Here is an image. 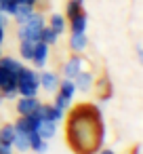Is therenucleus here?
<instances>
[{
    "mask_svg": "<svg viewBox=\"0 0 143 154\" xmlns=\"http://www.w3.org/2000/svg\"><path fill=\"white\" fill-rule=\"evenodd\" d=\"M67 143L76 154H97L105 141L101 110L95 103H78L67 112Z\"/></svg>",
    "mask_w": 143,
    "mask_h": 154,
    "instance_id": "obj_1",
    "label": "nucleus"
},
{
    "mask_svg": "<svg viewBox=\"0 0 143 154\" xmlns=\"http://www.w3.org/2000/svg\"><path fill=\"white\" fill-rule=\"evenodd\" d=\"M38 72L34 68H23L17 74V91L21 97H38L40 91V80H38Z\"/></svg>",
    "mask_w": 143,
    "mask_h": 154,
    "instance_id": "obj_2",
    "label": "nucleus"
},
{
    "mask_svg": "<svg viewBox=\"0 0 143 154\" xmlns=\"http://www.w3.org/2000/svg\"><path fill=\"white\" fill-rule=\"evenodd\" d=\"M44 26H46L44 15H40V13L34 11V15H32L25 23H21V26L17 28V38H19V42H21V40H28V42H40V32H42Z\"/></svg>",
    "mask_w": 143,
    "mask_h": 154,
    "instance_id": "obj_3",
    "label": "nucleus"
},
{
    "mask_svg": "<svg viewBox=\"0 0 143 154\" xmlns=\"http://www.w3.org/2000/svg\"><path fill=\"white\" fill-rule=\"evenodd\" d=\"M40 99L38 97H17V101H15V110H17V114L19 116H30V114H36V110L40 108Z\"/></svg>",
    "mask_w": 143,
    "mask_h": 154,
    "instance_id": "obj_4",
    "label": "nucleus"
},
{
    "mask_svg": "<svg viewBox=\"0 0 143 154\" xmlns=\"http://www.w3.org/2000/svg\"><path fill=\"white\" fill-rule=\"evenodd\" d=\"M36 114L40 116V120H49V122H63L65 120V114L61 110H57L53 103H40V108L36 110Z\"/></svg>",
    "mask_w": 143,
    "mask_h": 154,
    "instance_id": "obj_5",
    "label": "nucleus"
},
{
    "mask_svg": "<svg viewBox=\"0 0 143 154\" xmlns=\"http://www.w3.org/2000/svg\"><path fill=\"white\" fill-rule=\"evenodd\" d=\"M38 80H40V89L42 91H46V93H57V89H59V74H55V72H51V70H42V72H38Z\"/></svg>",
    "mask_w": 143,
    "mask_h": 154,
    "instance_id": "obj_6",
    "label": "nucleus"
},
{
    "mask_svg": "<svg viewBox=\"0 0 143 154\" xmlns=\"http://www.w3.org/2000/svg\"><path fill=\"white\" fill-rule=\"evenodd\" d=\"M46 61H49V45H44V42H36V45H34V55H32L34 70H44Z\"/></svg>",
    "mask_w": 143,
    "mask_h": 154,
    "instance_id": "obj_7",
    "label": "nucleus"
},
{
    "mask_svg": "<svg viewBox=\"0 0 143 154\" xmlns=\"http://www.w3.org/2000/svg\"><path fill=\"white\" fill-rule=\"evenodd\" d=\"M15 129L17 131H23V133H32V131H38V125H40V116L38 114H30V116H19L15 122Z\"/></svg>",
    "mask_w": 143,
    "mask_h": 154,
    "instance_id": "obj_8",
    "label": "nucleus"
},
{
    "mask_svg": "<svg viewBox=\"0 0 143 154\" xmlns=\"http://www.w3.org/2000/svg\"><path fill=\"white\" fill-rule=\"evenodd\" d=\"M93 82H95V76H93L88 70H82V72H78V74L74 76V87H76V91H80V93H88V91L93 89Z\"/></svg>",
    "mask_w": 143,
    "mask_h": 154,
    "instance_id": "obj_9",
    "label": "nucleus"
},
{
    "mask_svg": "<svg viewBox=\"0 0 143 154\" xmlns=\"http://www.w3.org/2000/svg\"><path fill=\"white\" fill-rule=\"evenodd\" d=\"M84 61H82V57L80 55H74V57H70L65 63H63V78H70V80H74V76L78 74V72H82L84 68Z\"/></svg>",
    "mask_w": 143,
    "mask_h": 154,
    "instance_id": "obj_10",
    "label": "nucleus"
},
{
    "mask_svg": "<svg viewBox=\"0 0 143 154\" xmlns=\"http://www.w3.org/2000/svg\"><path fill=\"white\" fill-rule=\"evenodd\" d=\"M28 141H30V150L32 152H36V154H46L49 152V141L42 139L36 131L28 133Z\"/></svg>",
    "mask_w": 143,
    "mask_h": 154,
    "instance_id": "obj_11",
    "label": "nucleus"
},
{
    "mask_svg": "<svg viewBox=\"0 0 143 154\" xmlns=\"http://www.w3.org/2000/svg\"><path fill=\"white\" fill-rule=\"evenodd\" d=\"M86 26H88V15H86L84 11H80L78 15H74V17L70 19V30H72V34H82V32H86Z\"/></svg>",
    "mask_w": 143,
    "mask_h": 154,
    "instance_id": "obj_12",
    "label": "nucleus"
},
{
    "mask_svg": "<svg viewBox=\"0 0 143 154\" xmlns=\"http://www.w3.org/2000/svg\"><path fill=\"white\" fill-rule=\"evenodd\" d=\"M0 68H4L11 76H15V78H17V74H19L25 66H23L19 59H15V57H4V55H2V59H0Z\"/></svg>",
    "mask_w": 143,
    "mask_h": 154,
    "instance_id": "obj_13",
    "label": "nucleus"
},
{
    "mask_svg": "<svg viewBox=\"0 0 143 154\" xmlns=\"http://www.w3.org/2000/svg\"><path fill=\"white\" fill-rule=\"evenodd\" d=\"M86 45H88L86 32H82V34H72V36H70V49H72V53L80 55V53L86 49Z\"/></svg>",
    "mask_w": 143,
    "mask_h": 154,
    "instance_id": "obj_14",
    "label": "nucleus"
},
{
    "mask_svg": "<svg viewBox=\"0 0 143 154\" xmlns=\"http://www.w3.org/2000/svg\"><path fill=\"white\" fill-rule=\"evenodd\" d=\"M57 93H59L61 97L74 101V95H76L78 91H76V87H74V80H70V78H61V80H59V89H57Z\"/></svg>",
    "mask_w": 143,
    "mask_h": 154,
    "instance_id": "obj_15",
    "label": "nucleus"
},
{
    "mask_svg": "<svg viewBox=\"0 0 143 154\" xmlns=\"http://www.w3.org/2000/svg\"><path fill=\"white\" fill-rule=\"evenodd\" d=\"M42 139H46V141H51L55 135H57V122H49V120H40V125H38V131H36Z\"/></svg>",
    "mask_w": 143,
    "mask_h": 154,
    "instance_id": "obj_16",
    "label": "nucleus"
},
{
    "mask_svg": "<svg viewBox=\"0 0 143 154\" xmlns=\"http://www.w3.org/2000/svg\"><path fill=\"white\" fill-rule=\"evenodd\" d=\"M0 95L4 97V101H15L19 97V91H17V78H11L2 89H0Z\"/></svg>",
    "mask_w": 143,
    "mask_h": 154,
    "instance_id": "obj_17",
    "label": "nucleus"
},
{
    "mask_svg": "<svg viewBox=\"0 0 143 154\" xmlns=\"http://www.w3.org/2000/svg\"><path fill=\"white\" fill-rule=\"evenodd\" d=\"M17 131V129H15ZM13 150L15 152H28L30 150V141H28V133H23V131H17L15 133V139H13Z\"/></svg>",
    "mask_w": 143,
    "mask_h": 154,
    "instance_id": "obj_18",
    "label": "nucleus"
},
{
    "mask_svg": "<svg viewBox=\"0 0 143 154\" xmlns=\"http://www.w3.org/2000/svg\"><path fill=\"white\" fill-rule=\"evenodd\" d=\"M15 125L13 122H7V125H2L0 127V143H9V146H13V139H15Z\"/></svg>",
    "mask_w": 143,
    "mask_h": 154,
    "instance_id": "obj_19",
    "label": "nucleus"
},
{
    "mask_svg": "<svg viewBox=\"0 0 143 154\" xmlns=\"http://www.w3.org/2000/svg\"><path fill=\"white\" fill-rule=\"evenodd\" d=\"M34 15V7H30V5H17V11H15V21L21 26V23H25L30 17Z\"/></svg>",
    "mask_w": 143,
    "mask_h": 154,
    "instance_id": "obj_20",
    "label": "nucleus"
},
{
    "mask_svg": "<svg viewBox=\"0 0 143 154\" xmlns=\"http://www.w3.org/2000/svg\"><path fill=\"white\" fill-rule=\"evenodd\" d=\"M49 28L55 32V34H63L65 32V17L63 15H59V13H53L51 15V19H49Z\"/></svg>",
    "mask_w": 143,
    "mask_h": 154,
    "instance_id": "obj_21",
    "label": "nucleus"
},
{
    "mask_svg": "<svg viewBox=\"0 0 143 154\" xmlns=\"http://www.w3.org/2000/svg\"><path fill=\"white\" fill-rule=\"evenodd\" d=\"M34 45H36V42L21 40V42H19V57H21V59H25V61H32V55H34Z\"/></svg>",
    "mask_w": 143,
    "mask_h": 154,
    "instance_id": "obj_22",
    "label": "nucleus"
},
{
    "mask_svg": "<svg viewBox=\"0 0 143 154\" xmlns=\"http://www.w3.org/2000/svg\"><path fill=\"white\" fill-rule=\"evenodd\" d=\"M57 38H59V34H55L49 26H44V28H42V32H40V42H44V45L53 47V45L57 42Z\"/></svg>",
    "mask_w": 143,
    "mask_h": 154,
    "instance_id": "obj_23",
    "label": "nucleus"
},
{
    "mask_svg": "<svg viewBox=\"0 0 143 154\" xmlns=\"http://www.w3.org/2000/svg\"><path fill=\"white\" fill-rule=\"evenodd\" d=\"M53 106H55L57 110H61V112L65 114V112H67V110L72 108V101H70V99H65V97H61L59 93H55V101H53Z\"/></svg>",
    "mask_w": 143,
    "mask_h": 154,
    "instance_id": "obj_24",
    "label": "nucleus"
},
{
    "mask_svg": "<svg viewBox=\"0 0 143 154\" xmlns=\"http://www.w3.org/2000/svg\"><path fill=\"white\" fill-rule=\"evenodd\" d=\"M0 11H2L4 15H15V11H17V2L15 0H0Z\"/></svg>",
    "mask_w": 143,
    "mask_h": 154,
    "instance_id": "obj_25",
    "label": "nucleus"
},
{
    "mask_svg": "<svg viewBox=\"0 0 143 154\" xmlns=\"http://www.w3.org/2000/svg\"><path fill=\"white\" fill-rule=\"evenodd\" d=\"M80 11H82V7H80V5H76L74 0H70V2L65 5V17H67V19H72V17H74V15H78Z\"/></svg>",
    "mask_w": 143,
    "mask_h": 154,
    "instance_id": "obj_26",
    "label": "nucleus"
},
{
    "mask_svg": "<svg viewBox=\"0 0 143 154\" xmlns=\"http://www.w3.org/2000/svg\"><path fill=\"white\" fill-rule=\"evenodd\" d=\"M11 78H15V76H11V74H9L4 68H0V89H2V87H4V85H7Z\"/></svg>",
    "mask_w": 143,
    "mask_h": 154,
    "instance_id": "obj_27",
    "label": "nucleus"
},
{
    "mask_svg": "<svg viewBox=\"0 0 143 154\" xmlns=\"http://www.w3.org/2000/svg\"><path fill=\"white\" fill-rule=\"evenodd\" d=\"M15 150H13V146H9V143H0V154H13Z\"/></svg>",
    "mask_w": 143,
    "mask_h": 154,
    "instance_id": "obj_28",
    "label": "nucleus"
},
{
    "mask_svg": "<svg viewBox=\"0 0 143 154\" xmlns=\"http://www.w3.org/2000/svg\"><path fill=\"white\" fill-rule=\"evenodd\" d=\"M17 5H30V7H36V2L38 0H15Z\"/></svg>",
    "mask_w": 143,
    "mask_h": 154,
    "instance_id": "obj_29",
    "label": "nucleus"
},
{
    "mask_svg": "<svg viewBox=\"0 0 143 154\" xmlns=\"http://www.w3.org/2000/svg\"><path fill=\"white\" fill-rule=\"evenodd\" d=\"M97 154H116V152H114V150H109V148H101Z\"/></svg>",
    "mask_w": 143,
    "mask_h": 154,
    "instance_id": "obj_30",
    "label": "nucleus"
},
{
    "mask_svg": "<svg viewBox=\"0 0 143 154\" xmlns=\"http://www.w3.org/2000/svg\"><path fill=\"white\" fill-rule=\"evenodd\" d=\"M4 42V26H0V47H2Z\"/></svg>",
    "mask_w": 143,
    "mask_h": 154,
    "instance_id": "obj_31",
    "label": "nucleus"
},
{
    "mask_svg": "<svg viewBox=\"0 0 143 154\" xmlns=\"http://www.w3.org/2000/svg\"><path fill=\"white\" fill-rule=\"evenodd\" d=\"M0 26H4V13L0 11Z\"/></svg>",
    "mask_w": 143,
    "mask_h": 154,
    "instance_id": "obj_32",
    "label": "nucleus"
},
{
    "mask_svg": "<svg viewBox=\"0 0 143 154\" xmlns=\"http://www.w3.org/2000/svg\"><path fill=\"white\" fill-rule=\"evenodd\" d=\"M135 154H141V146H137V148H135Z\"/></svg>",
    "mask_w": 143,
    "mask_h": 154,
    "instance_id": "obj_33",
    "label": "nucleus"
},
{
    "mask_svg": "<svg viewBox=\"0 0 143 154\" xmlns=\"http://www.w3.org/2000/svg\"><path fill=\"white\" fill-rule=\"evenodd\" d=\"M2 106H4V97H2V95H0V108H2Z\"/></svg>",
    "mask_w": 143,
    "mask_h": 154,
    "instance_id": "obj_34",
    "label": "nucleus"
},
{
    "mask_svg": "<svg viewBox=\"0 0 143 154\" xmlns=\"http://www.w3.org/2000/svg\"><path fill=\"white\" fill-rule=\"evenodd\" d=\"M74 2H76V5H80V7H82V5H84V0H74Z\"/></svg>",
    "mask_w": 143,
    "mask_h": 154,
    "instance_id": "obj_35",
    "label": "nucleus"
},
{
    "mask_svg": "<svg viewBox=\"0 0 143 154\" xmlns=\"http://www.w3.org/2000/svg\"><path fill=\"white\" fill-rule=\"evenodd\" d=\"M0 59H2V51H0Z\"/></svg>",
    "mask_w": 143,
    "mask_h": 154,
    "instance_id": "obj_36",
    "label": "nucleus"
}]
</instances>
